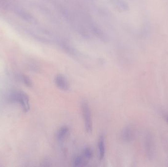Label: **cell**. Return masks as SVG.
Returning <instances> with one entry per match:
<instances>
[{
  "instance_id": "ba28073f",
  "label": "cell",
  "mask_w": 168,
  "mask_h": 167,
  "mask_svg": "<svg viewBox=\"0 0 168 167\" xmlns=\"http://www.w3.org/2000/svg\"><path fill=\"white\" fill-rule=\"evenodd\" d=\"M19 78L20 79V80L24 83L27 86L29 87H31L33 85L32 81L30 80L29 78H28V76L26 75H23V74H20L18 76Z\"/></svg>"
},
{
  "instance_id": "8992f818",
  "label": "cell",
  "mask_w": 168,
  "mask_h": 167,
  "mask_svg": "<svg viewBox=\"0 0 168 167\" xmlns=\"http://www.w3.org/2000/svg\"><path fill=\"white\" fill-rule=\"evenodd\" d=\"M122 138L126 142H129L131 139L132 136V133L130 128L129 127H126L123 130L122 132Z\"/></svg>"
},
{
  "instance_id": "30bf717a",
  "label": "cell",
  "mask_w": 168,
  "mask_h": 167,
  "mask_svg": "<svg viewBox=\"0 0 168 167\" xmlns=\"http://www.w3.org/2000/svg\"><path fill=\"white\" fill-rule=\"evenodd\" d=\"M167 121H168V117H167Z\"/></svg>"
},
{
  "instance_id": "52a82bcc",
  "label": "cell",
  "mask_w": 168,
  "mask_h": 167,
  "mask_svg": "<svg viewBox=\"0 0 168 167\" xmlns=\"http://www.w3.org/2000/svg\"><path fill=\"white\" fill-rule=\"evenodd\" d=\"M85 162L84 161V159L81 156L76 157L73 161V166L75 167L85 166Z\"/></svg>"
},
{
  "instance_id": "5b68a950",
  "label": "cell",
  "mask_w": 168,
  "mask_h": 167,
  "mask_svg": "<svg viewBox=\"0 0 168 167\" xmlns=\"http://www.w3.org/2000/svg\"><path fill=\"white\" fill-rule=\"evenodd\" d=\"M69 132V128L66 126H62L58 131L57 138L58 140H63Z\"/></svg>"
},
{
  "instance_id": "3957f363",
  "label": "cell",
  "mask_w": 168,
  "mask_h": 167,
  "mask_svg": "<svg viewBox=\"0 0 168 167\" xmlns=\"http://www.w3.org/2000/svg\"><path fill=\"white\" fill-rule=\"evenodd\" d=\"M55 83L56 85L60 89L63 91H67L70 89V84L65 76L58 74L55 78Z\"/></svg>"
},
{
  "instance_id": "277c9868",
  "label": "cell",
  "mask_w": 168,
  "mask_h": 167,
  "mask_svg": "<svg viewBox=\"0 0 168 167\" xmlns=\"http://www.w3.org/2000/svg\"><path fill=\"white\" fill-rule=\"evenodd\" d=\"M98 149L99 158L100 160H102L105 154V139L103 135L100 136L99 138Z\"/></svg>"
},
{
  "instance_id": "7a4b0ae2",
  "label": "cell",
  "mask_w": 168,
  "mask_h": 167,
  "mask_svg": "<svg viewBox=\"0 0 168 167\" xmlns=\"http://www.w3.org/2000/svg\"><path fill=\"white\" fill-rule=\"evenodd\" d=\"M81 107L83 118L85 121L86 131L87 133H91L93 131V122L90 107L89 104L86 102H82Z\"/></svg>"
},
{
  "instance_id": "6da1fadb",
  "label": "cell",
  "mask_w": 168,
  "mask_h": 167,
  "mask_svg": "<svg viewBox=\"0 0 168 167\" xmlns=\"http://www.w3.org/2000/svg\"><path fill=\"white\" fill-rule=\"evenodd\" d=\"M10 100L12 102H17L20 103L22 108L25 112L29 111L30 105L29 98L28 95L22 91L12 92L10 96Z\"/></svg>"
},
{
  "instance_id": "9c48e42d",
  "label": "cell",
  "mask_w": 168,
  "mask_h": 167,
  "mask_svg": "<svg viewBox=\"0 0 168 167\" xmlns=\"http://www.w3.org/2000/svg\"><path fill=\"white\" fill-rule=\"evenodd\" d=\"M83 156L86 159L91 158L93 156V151L90 148H85L83 151Z\"/></svg>"
}]
</instances>
